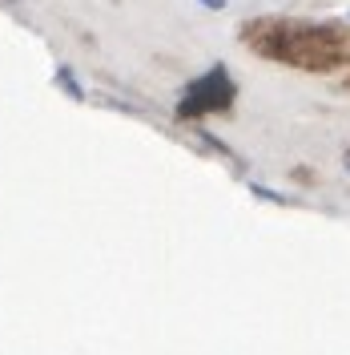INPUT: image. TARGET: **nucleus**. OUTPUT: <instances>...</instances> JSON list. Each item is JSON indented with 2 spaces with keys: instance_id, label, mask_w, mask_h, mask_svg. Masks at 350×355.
Returning <instances> with one entry per match:
<instances>
[{
  "instance_id": "nucleus-7",
  "label": "nucleus",
  "mask_w": 350,
  "mask_h": 355,
  "mask_svg": "<svg viewBox=\"0 0 350 355\" xmlns=\"http://www.w3.org/2000/svg\"><path fill=\"white\" fill-rule=\"evenodd\" d=\"M347 21H350V12H347Z\"/></svg>"
},
{
  "instance_id": "nucleus-4",
  "label": "nucleus",
  "mask_w": 350,
  "mask_h": 355,
  "mask_svg": "<svg viewBox=\"0 0 350 355\" xmlns=\"http://www.w3.org/2000/svg\"><path fill=\"white\" fill-rule=\"evenodd\" d=\"M250 194L262 198V202H274V206H290V198H286L282 190H266L262 182H250Z\"/></svg>"
},
{
  "instance_id": "nucleus-2",
  "label": "nucleus",
  "mask_w": 350,
  "mask_h": 355,
  "mask_svg": "<svg viewBox=\"0 0 350 355\" xmlns=\"http://www.w3.org/2000/svg\"><path fill=\"white\" fill-rule=\"evenodd\" d=\"M234 101V81L225 77V69H214V73H205L201 81L185 89V97H181V105H177V117H201V113L210 110H225Z\"/></svg>"
},
{
  "instance_id": "nucleus-5",
  "label": "nucleus",
  "mask_w": 350,
  "mask_h": 355,
  "mask_svg": "<svg viewBox=\"0 0 350 355\" xmlns=\"http://www.w3.org/2000/svg\"><path fill=\"white\" fill-rule=\"evenodd\" d=\"M201 4H205V8H214V12H221V8H225V0H201Z\"/></svg>"
},
{
  "instance_id": "nucleus-3",
  "label": "nucleus",
  "mask_w": 350,
  "mask_h": 355,
  "mask_svg": "<svg viewBox=\"0 0 350 355\" xmlns=\"http://www.w3.org/2000/svg\"><path fill=\"white\" fill-rule=\"evenodd\" d=\"M57 85L65 89L68 97H77V101H81V97H85V89H81V81H77V77H73V69H57Z\"/></svg>"
},
{
  "instance_id": "nucleus-1",
  "label": "nucleus",
  "mask_w": 350,
  "mask_h": 355,
  "mask_svg": "<svg viewBox=\"0 0 350 355\" xmlns=\"http://www.w3.org/2000/svg\"><path fill=\"white\" fill-rule=\"evenodd\" d=\"M262 57L286 61L298 69H334L347 61V41L330 24H302V21H258L241 33Z\"/></svg>"
},
{
  "instance_id": "nucleus-6",
  "label": "nucleus",
  "mask_w": 350,
  "mask_h": 355,
  "mask_svg": "<svg viewBox=\"0 0 350 355\" xmlns=\"http://www.w3.org/2000/svg\"><path fill=\"white\" fill-rule=\"evenodd\" d=\"M347 166H350V154H347Z\"/></svg>"
}]
</instances>
